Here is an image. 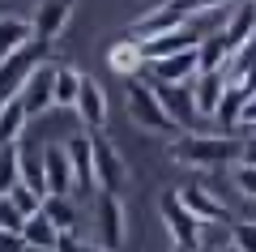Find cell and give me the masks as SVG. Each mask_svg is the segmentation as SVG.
I'll use <instances>...</instances> for the list:
<instances>
[{"label":"cell","mask_w":256,"mask_h":252,"mask_svg":"<svg viewBox=\"0 0 256 252\" xmlns=\"http://www.w3.org/2000/svg\"><path fill=\"white\" fill-rule=\"evenodd\" d=\"M171 162L192 167V171H226L239 162V137L226 133H184L180 141H171Z\"/></svg>","instance_id":"obj_1"},{"label":"cell","mask_w":256,"mask_h":252,"mask_svg":"<svg viewBox=\"0 0 256 252\" xmlns=\"http://www.w3.org/2000/svg\"><path fill=\"white\" fill-rule=\"evenodd\" d=\"M222 5H235V0H162L158 9H150L146 18H137V22H132V30H128V35H137V39H150V35H158V30L184 26V22H192L196 13L222 9Z\"/></svg>","instance_id":"obj_2"},{"label":"cell","mask_w":256,"mask_h":252,"mask_svg":"<svg viewBox=\"0 0 256 252\" xmlns=\"http://www.w3.org/2000/svg\"><path fill=\"white\" fill-rule=\"evenodd\" d=\"M124 99H128V116H132V124L137 128H146V133H180L175 128V120L166 116V107H162V99H158V90H154V81H128V90H124Z\"/></svg>","instance_id":"obj_3"},{"label":"cell","mask_w":256,"mask_h":252,"mask_svg":"<svg viewBox=\"0 0 256 252\" xmlns=\"http://www.w3.org/2000/svg\"><path fill=\"white\" fill-rule=\"evenodd\" d=\"M43 60H47V43L43 39H30L26 47H18L13 56H4V60H0V103L18 99L22 86L30 81V73H34Z\"/></svg>","instance_id":"obj_4"},{"label":"cell","mask_w":256,"mask_h":252,"mask_svg":"<svg viewBox=\"0 0 256 252\" xmlns=\"http://www.w3.org/2000/svg\"><path fill=\"white\" fill-rule=\"evenodd\" d=\"M158 214H162L166 231H171V239L180 243V248H196V243H201V218L180 201V188H166L162 197H158Z\"/></svg>","instance_id":"obj_5"},{"label":"cell","mask_w":256,"mask_h":252,"mask_svg":"<svg viewBox=\"0 0 256 252\" xmlns=\"http://www.w3.org/2000/svg\"><path fill=\"white\" fill-rule=\"evenodd\" d=\"M158 99H162L166 116L175 120V128L180 133H201V111H196V99H192V81H180V86H171V81H154Z\"/></svg>","instance_id":"obj_6"},{"label":"cell","mask_w":256,"mask_h":252,"mask_svg":"<svg viewBox=\"0 0 256 252\" xmlns=\"http://www.w3.org/2000/svg\"><path fill=\"white\" fill-rule=\"evenodd\" d=\"M94 218H98V248L120 252L124 239H128V214H124L120 192H98V209H94Z\"/></svg>","instance_id":"obj_7"},{"label":"cell","mask_w":256,"mask_h":252,"mask_svg":"<svg viewBox=\"0 0 256 252\" xmlns=\"http://www.w3.org/2000/svg\"><path fill=\"white\" fill-rule=\"evenodd\" d=\"M22 107H26V116H43L47 107H56V64H38L34 73H30V81L22 86Z\"/></svg>","instance_id":"obj_8"},{"label":"cell","mask_w":256,"mask_h":252,"mask_svg":"<svg viewBox=\"0 0 256 252\" xmlns=\"http://www.w3.org/2000/svg\"><path fill=\"white\" fill-rule=\"evenodd\" d=\"M94 184L102 192H120L128 184V167L120 158V150L111 141H102V137H94Z\"/></svg>","instance_id":"obj_9"},{"label":"cell","mask_w":256,"mask_h":252,"mask_svg":"<svg viewBox=\"0 0 256 252\" xmlns=\"http://www.w3.org/2000/svg\"><path fill=\"white\" fill-rule=\"evenodd\" d=\"M201 73V60H196V47L192 52H175V56H158V60L146 64V77L150 81H171V86H180V81H192Z\"/></svg>","instance_id":"obj_10"},{"label":"cell","mask_w":256,"mask_h":252,"mask_svg":"<svg viewBox=\"0 0 256 252\" xmlns=\"http://www.w3.org/2000/svg\"><path fill=\"white\" fill-rule=\"evenodd\" d=\"M205 35H196V30L184 22V26H171V30H158V35L141 39L146 43V60H158V56H175V52H192V47H201Z\"/></svg>","instance_id":"obj_11"},{"label":"cell","mask_w":256,"mask_h":252,"mask_svg":"<svg viewBox=\"0 0 256 252\" xmlns=\"http://www.w3.org/2000/svg\"><path fill=\"white\" fill-rule=\"evenodd\" d=\"M73 5L77 0H38L34 9V39H43V43H56V39L64 35V26H68V18H73Z\"/></svg>","instance_id":"obj_12"},{"label":"cell","mask_w":256,"mask_h":252,"mask_svg":"<svg viewBox=\"0 0 256 252\" xmlns=\"http://www.w3.org/2000/svg\"><path fill=\"white\" fill-rule=\"evenodd\" d=\"M64 154L73 162V192L94 188V133H77L64 141Z\"/></svg>","instance_id":"obj_13"},{"label":"cell","mask_w":256,"mask_h":252,"mask_svg":"<svg viewBox=\"0 0 256 252\" xmlns=\"http://www.w3.org/2000/svg\"><path fill=\"white\" fill-rule=\"evenodd\" d=\"M77 120H82L90 133H98L107 124V90H102L94 77L82 73V90H77Z\"/></svg>","instance_id":"obj_14"},{"label":"cell","mask_w":256,"mask_h":252,"mask_svg":"<svg viewBox=\"0 0 256 252\" xmlns=\"http://www.w3.org/2000/svg\"><path fill=\"white\" fill-rule=\"evenodd\" d=\"M222 39H226L230 52H239L256 39V0H235L230 5V22L222 26Z\"/></svg>","instance_id":"obj_15"},{"label":"cell","mask_w":256,"mask_h":252,"mask_svg":"<svg viewBox=\"0 0 256 252\" xmlns=\"http://www.w3.org/2000/svg\"><path fill=\"white\" fill-rule=\"evenodd\" d=\"M180 201H184L196 218H201V222H235V218H230V209L222 205V201L214 197L205 184H184V188H180Z\"/></svg>","instance_id":"obj_16"},{"label":"cell","mask_w":256,"mask_h":252,"mask_svg":"<svg viewBox=\"0 0 256 252\" xmlns=\"http://www.w3.org/2000/svg\"><path fill=\"white\" fill-rule=\"evenodd\" d=\"M107 64H111V73H124V77H132V73H146V43H141L137 35H124V39H116V43L107 47Z\"/></svg>","instance_id":"obj_17"},{"label":"cell","mask_w":256,"mask_h":252,"mask_svg":"<svg viewBox=\"0 0 256 252\" xmlns=\"http://www.w3.org/2000/svg\"><path fill=\"white\" fill-rule=\"evenodd\" d=\"M222 94H226V77H222V73H196V77H192V99H196L201 120H214V116H218Z\"/></svg>","instance_id":"obj_18"},{"label":"cell","mask_w":256,"mask_h":252,"mask_svg":"<svg viewBox=\"0 0 256 252\" xmlns=\"http://www.w3.org/2000/svg\"><path fill=\"white\" fill-rule=\"evenodd\" d=\"M43 167H47V192L73 197V162H68L64 145H43Z\"/></svg>","instance_id":"obj_19"},{"label":"cell","mask_w":256,"mask_h":252,"mask_svg":"<svg viewBox=\"0 0 256 252\" xmlns=\"http://www.w3.org/2000/svg\"><path fill=\"white\" fill-rule=\"evenodd\" d=\"M26 107H22V99H9V103H0V145H18L22 137H26Z\"/></svg>","instance_id":"obj_20"},{"label":"cell","mask_w":256,"mask_h":252,"mask_svg":"<svg viewBox=\"0 0 256 252\" xmlns=\"http://www.w3.org/2000/svg\"><path fill=\"white\" fill-rule=\"evenodd\" d=\"M230 56H235V52L226 47L222 30H218V35H205V39H201V47H196V60H201V73H222Z\"/></svg>","instance_id":"obj_21"},{"label":"cell","mask_w":256,"mask_h":252,"mask_svg":"<svg viewBox=\"0 0 256 252\" xmlns=\"http://www.w3.org/2000/svg\"><path fill=\"white\" fill-rule=\"evenodd\" d=\"M30 39H34V26L22 18H0V60L4 56H13L18 47H26Z\"/></svg>","instance_id":"obj_22"},{"label":"cell","mask_w":256,"mask_h":252,"mask_svg":"<svg viewBox=\"0 0 256 252\" xmlns=\"http://www.w3.org/2000/svg\"><path fill=\"white\" fill-rule=\"evenodd\" d=\"M43 214L52 218L60 231H77V205H73L68 192H47L43 197Z\"/></svg>","instance_id":"obj_23"},{"label":"cell","mask_w":256,"mask_h":252,"mask_svg":"<svg viewBox=\"0 0 256 252\" xmlns=\"http://www.w3.org/2000/svg\"><path fill=\"white\" fill-rule=\"evenodd\" d=\"M22 239L34 243V248H56V239H60V226H56L52 218L38 209V214L26 218V226H22Z\"/></svg>","instance_id":"obj_24"},{"label":"cell","mask_w":256,"mask_h":252,"mask_svg":"<svg viewBox=\"0 0 256 252\" xmlns=\"http://www.w3.org/2000/svg\"><path fill=\"white\" fill-rule=\"evenodd\" d=\"M18 184H22V141L0 145V197H9Z\"/></svg>","instance_id":"obj_25"},{"label":"cell","mask_w":256,"mask_h":252,"mask_svg":"<svg viewBox=\"0 0 256 252\" xmlns=\"http://www.w3.org/2000/svg\"><path fill=\"white\" fill-rule=\"evenodd\" d=\"M244 103H248V94H244V86H230L226 81V94H222V107H218V124H222V133L226 128H239V120H244Z\"/></svg>","instance_id":"obj_26"},{"label":"cell","mask_w":256,"mask_h":252,"mask_svg":"<svg viewBox=\"0 0 256 252\" xmlns=\"http://www.w3.org/2000/svg\"><path fill=\"white\" fill-rule=\"evenodd\" d=\"M22 184L47 197V167H43V150H22Z\"/></svg>","instance_id":"obj_27"},{"label":"cell","mask_w":256,"mask_h":252,"mask_svg":"<svg viewBox=\"0 0 256 252\" xmlns=\"http://www.w3.org/2000/svg\"><path fill=\"white\" fill-rule=\"evenodd\" d=\"M235 222H201V243L196 252H222V248H235V235H230Z\"/></svg>","instance_id":"obj_28"},{"label":"cell","mask_w":256,"mask_h":252,"mask_svg":"<svg viewBox=\"0 0 256 252\" xmlns=\"http://www.w3.org/2000/svg\"><path fill=\"white\" fill-rule=\"evenodd\" d=\"M77 90H82V73L56 69V107H77Z\"/></svg>","instance_id":"obj_29"},{"label":"cell","mask_w":256,"mask_h":252,"mask_svg":"<svg viewBox=\"0 0 256 252\" xmlns=\"http://www.w3.org/2000/svg\"><path fill=\"white\" fill-rule=\"evenodd\" d=\"M230 184L239 188V197H252V201H256V167L235 162V167H230Z\"/></svg>","instance_id":"obj_30"},{"label":"cell","mask_w":256,"mask_h":252,"mask_svg":"<svg viewBox=\"0 0 256 252\" xmlns=\"http://www.w3.org/2000/svg\"><path fill=\"white\" fill-rule=\"evenodd\" d=\"M22 226H26V214H22V209L13 205V197H0V231L22 235Z\"/></svg>","instance_id":"obj_31"},{"label":"cell","mask_w":256,"mask_h":252,"mask_svg":"<svg viewBox=\"0 0 256 252\" xmlns=\"http://www.w3.org/2000/svg\"><path fill=\"white\" fill-rule=\"evenodd\" d=\"M9 197H13V205H18L22 214H26V218H30V214H38V209H43V192L26 188V184H18V188H13Z\"/></svg>","instance_id":"obj_32"},{"label":"cell","mask_w":256,"mask_h":252,"mask_svg":"<svg viewBox=\"0 0 256 252\" xmlns=\"http://www.w3.org/2000/svg\"><path fill=\"white\" fill-rule=\"evenodd\" d=\"M230 235H235V248L239 252H256V222H235Z\"/></svg>","instance_id":"obj_33"},{"label":"cell","mask_w":256,"mask_h":252,"mask_svg":"<svg viewBox=\"0 0 256 252\" xmlns=\"http://www.w3.org/2000/svg\"><path fill=\"white\" fill-rule=\"evenodd\" d=\"M239 162H248V167H256V133H248L244 141H239Z\"/></svg>","instance_id":"obj_34"},{"label":"cell","mask_w":256,"mask_h":252,"mask_svg":"<svg viewBox=\"0 0 256 252\" xmlns=\"http://www.w3.org/2000/svg\"><path fill=\"white\" fill-rule=\"evenodd\" d=\"M56 252H90V248H82L73 231H60V239H56Z\"/></svg>","instance_id":"obj_35"},{"label":"cell","mask_w":256,"mask_h":252,"mask_svg":"<svg viewBox=\"0 0 256 252\" xmlns=\"http://www.w3.org/2000/svg\"><path fill=\"white\" fill-rule=\"evenodd\" d=\"M239 124H244V128H252V124H256V94L244 103V120H239Z\"/></svg>","instance_id":"obj_36"},{"label":"cell","mask_w":256,"mask_h":252,"mask_svg":"<svg viewBox=\"0 0 256 252\" xmlns=\"http://www.w3.org/2000/svg\"><path fill=\"white\" fill-rule=\"evenodd\" d=\"M22 252H56V248H34V243H26V248H22Z\"/></svg>","instance_id":"obj_37"},{"label":"cell","mask_w":256,"mask_h":252,"mask_svg":"<svg viewBox=\"0 0 256 252\" xmlns=\"http://www.w3.org/2000/svg\"><path fill=\"white\" fill-rule=\"evenodd\" d=\"M171 252H196V248H180V243H175V248H171Z\"/></svg>","instance_id":"obj_38"},{"label":"cell","mask_w":256,"mask_h":252,"mask_svg":"<svg viewBox=\"0 0 256 252\" xmlns=\"http://www.w3.org/2000/svg\"><path fill=\"white\" fill-rule=\"evenodd\" d=\"M90 252H107V248H90Z\"/></svg>","instance_id":"obj_39"},{"label":"cell","mask_w":256,"mask_h":252,"mask_svg":"<svg viewBox=\"0 0 256 252\" xmlns=\"http://www.w3.org/2000/svg\"><path fill=\"white\" fill-rule=\"evenodd\" d=\"M222 252H239V248H222Z\"/></svg>","instance_id":"obj_40"},{"label":"cell","mask_w":256,"mask_h":252,"mask_svg":"<svg viewBox=\"0 0 256 252\" xmlns=\"http://www.w3.org/2000/svg\"><path fill=\"white\" fill-rule=\"evenodd\" d=\"M248 133H256V124H252V128H248Z\"/></svg>","instance_id":"obj_41"}]
</instances>
